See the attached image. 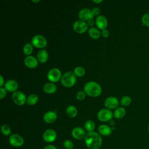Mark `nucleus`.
<instances>
[{"mask_svg": "<svg viewBox=\"0 0 149 149\" xmlns=\"http://www.w3.org/2000/svg\"><path fill=\"white\" fill-rule=\"evenodd\" d=\"M85 144L88 149H99L102 143L101 136L95 132H88L84 138Z\"/></svg>", "mask_w": 149, "mask_h": 149, "instance_id": "1", "label": "nucleus"}, {"mask_svg": "<svg viewBox=\"0 0 149 149\" xmlns=\"http://www.w3.org/2000/svg\"><path fill=\"white\" fill-rule=\"evenodd\" d=\"M84 91L90 97H98L102 92L101 86L95 81H88L84 86Z\"/></svg>", "mask_w": 149, "mask_h": 149, "instance_id": "2", "label": "nucleus"}, {"mask_svg": "<svg viewBox=\"0 0 149 149\" xmlns=\"http://www.w3.org/2000/svg\"><path fill=\"white\" fill-rule=\"evenodd\" d=\"M61 81L66 87H72L76 83V76L73 72H67L62 76Z\"/></svg>", "mask_w": 149, "mask_h": 149, "instance_id": "3", "label": "nucleus"}, {"mask_svg": "<svg viewBox=\"0 0 149 149\" xmlns=\"http://www.w3.org/2000/svg\"><path fill=\"white\" fill-rule=\"evenodd\" d=\"M12 101L17 105H23L27 101L26 95L20 91H16L12 95Z\"/></svg>", "mask_w": 149, "mask_h": 149, "instance_id": "4", "label": "nucleus"}, {"mask_svg": "<svg viewBox=\"0 0 149 149\" xmlns=\"http://www.w3.org/2000/svg\"><path fill=\"white\" fill-rule=\"evenodd\" d=\"M113 116L112 111L107 108H104L99 111L97 113V118L101 122L110 121Z\"/></svg>", "mask_w": 149, "mask_h": 149, "instance_id": "5", "label": "nucleus"}, {"mask_svg": "<svg viewBox=\"0 0 149 149\" xmlns=\"http://www.w3.org/2000/svg\"><path fill=\"white\" fill-rule=\"evenodd\" d=\"M32 45L38 48H42L47 44V39L42 35H36L31 40Z\"/></svg>", "mask_w": 149, "mask_h": 149, "instance_id": "6", "label": "nucleus"}, {"mask_svg": "<svg viewBox=\"0 0 149 149\" xmlns=\"http://www.w3.org/2000/svg\"><path fill=\"white\" fill-rule=\"evenodd\" d=\"M47 77L48 80L52 82L58 81L62 77V74L61 70L56 68H52L49 70L47 74Z\"/></svg>", "mask_w": 149, "mask_h": 149, "instance_id": "7", "label": "nucleus"}, {"mask_svg": "<svg viewBox=\"0 0 149 149\" xmlns=\"http://www.w3.org/2000/svg\"><path fill=\"white\" fill-rule=\"evenodd\" d=\"M73 29L76 33L79 34H83L87 30L88 25L86 22L78 20L74 22L73 24Z\"/></svg>", "mask_w": 149, "mask_h": 149, "instance_id": "8", "label": "nucleus"}, {"mask_svg": "<svg viewBox=\"0 0 149 149\" xmlns=\"http://www.w3.org/2000/svg\"><path fill=\"white\" fill-rule=\"evenodd\" d=\"M9 141L10 145L15 147H21L24 144L23 138L18 134H12L9 138Z\"/></svg>", "mask_w": 149, "mask_h": 149, "instance_id": "9", "label": "nucleus"}, {"mask_svg": "<svg viewBox=\"0 0 149 149\" xmlns=\"http://www.w3.org/2000/svg\"><path fill=\"white\" fill-rule=\"evenodd\" d=\"M78 16L81 20L88 21L91 19H93V16L91 13V10L88 8L81 9L78 13Z\"/></svg>", "mask_w": 149, "mask_h": 149, "instance_id": "10", "label": "nucleus"}, {"mask_svg": "<svg viewBox=\"0 0 149 149\" xmlns=\"http://www.w3.org/2000/svg\"><path fill=\"white\" fill-rule=\"evenodd\" d=\"M105 107L109 109L117 108L119 105V101L115 97H109L104 101Z\"/></svg>", "mask_w": 149, "mask_h": 149, "instance_id": "11", "label": "nucleus"}, {"mask_svg": "<svg viewBox=\"0 0 149 149\" xmlns=\"http://www.w3.org/2000/svg\"><path fill=\"white\" fill-rule=\"evenodd\" d=\"M42 137L45 142L51 143L56 139V133L52 129H48L44 132Z\"/></svg>", "mask_w": 149, "mask_h": 149, "instance_id": "12", "label": "nucleus"}, {"mask_svg": "<svg viewBox=\"0 0 149 149\" xmlns=\"http://www.w3.org/2000/svg\"><path fill=\"white\" fill-rule=\"evenodd\" d=\"M86 133L84 129L80 127H74L72 131V136L77 140H81L85 138Z\"/></svg>", "mask_w": 149, "mask_h": 149, "instance_id": "13", "label": "nucleus"}, {"mask_svg": "<svg viewBox=\"0 0 149 149\" xmlns=\"http://www.w3.org/2000/svg\"><path fill=\"white\" fill-rule=\"evenodd\" d=\"M38 61L36 58L33 56L30 55L27 56L24 59V64L27 68L33 69L38 66Z\"/></svg>", "mask_w": 149, "mask_h": 149, "instance_id": "14", "label": "nucleus"}, {"mask_svg": "<svg viewBox=\"0 0 149 149\" xmlns=\"http://www.w3.org/2000/svg\"><path fill=\"white\" fill-rule=\"evenodd\" d=\"M5 88L6 91L9 92H15L16 91L17 89L18 88L19 85L17 82L16 80L10 79L8 80L5 83Z\"/></svg>", "mask_w": 149, "mask_h": 149, "instance_id": "15", "label": "nucleus"}, {"mask_svg": "<svg viewBox=\"0 0 149 149\" xmlns=\"http://www.w3.org/2000/svg\"><path fill=\"white\" fill-rule=\"evenodd\" d=\"M95 24L100 29H105L108 25L107 19L104 15H99L95 19Z\"/></svg>", "mask_w": 149, "mask_h": 149, "instance_id": "16", "label": "nucleus"}, {"mask_svg": "<svg viewBox=\"0 0 149 149\" xmlns=\"http://www.w3.org/2000/svg\"><path fill=\"white\" fill-rule=\"evenodd\" d=\"M44 120L47 123H52L57 119V114L54 111L47 112L43 117Z\"/></svg>", "mask_w": 149, "mask_h": 149, "instance_id": "17", "label": "nucleus"}, {"mask_svg": "<svg viewBox=\"0 0 149 149\" xmlns=\"http://www.w3.org/2000/svg\"><path fill=\"white\" fill-rule=\"evenodd\" d=\"M37 60L41 63H45L48 61V54L45 49H40L37 54Z\"/></svg>", "mask_w": 149, "mask_h": 149, "instance_id": "18", "label": "nucleus"}, {"mask_svg": "<svg viewBox=\"0 0 149 149\" xmlns=\"http://www.w3.org/2000/svg\"><path fill=\"white\" fill-rule=\"evenodd\" d=\"M98 131L99 133L104 136H109L112 133V128L106 125H101L98 128Z\"/></svg>", "mask_w": 149, "mask_h": 149, "instance_id": "19", "label": "nucleus"}, {"mask_svg": "<svg viewBox=\"0 0 149 149\" xmlns=\"http://www.w3.org/2000/svg\"><path fill=\"white\" fill-rule=\"evenodd\" d=\"M43 90L47 94H53L56 91V86L52 83H48L44 84L43 87Z\"/></svg>", "mask_w": 149, "mask_h": 149, "instance_id": "20", "label": "nucleus"}, {"mask_svg": "<svg viewBox=\"0 0 149 149\" xmlns=\"http://www.w3.org/2000/svg\"><path fill=\"white\" fill-rule=\"evenodd\" d=\"M66 113L70 118H75L77 115V109L73 105H69L66 108Z\"/></svg>", "mask_w": 149, "mask_h": 149, "instance_id": "21", "label": "nucleus"}, {"mask_svg": "<svg viewBox=\"0 0 149 149\" xmlns=\"http://www.w3.org/2000/svg\"><path fill=\"white\" fill-rule=\"evenodd\" d=\"M126 115V110L124 108L118 107L113 112V116L116 119H121Z\"/></svg>", "mask_w": 149, "mask_h": 149, "instance_id": "22", "label": "nucleus"}, {"mask_svg": "<svg viewBox=\"0 0 149 149\" xmlns=\"http://www.w3.org/2000/svg\"><path fill=\"white\" fill-rule=\"evenodd\" d=\"M89 36L93 39H98L100 38L101 33L100 30L95 27H91L88 30Z\"/></svg>", "mask_w": 149, "mask_h": 149, "instance_id": "23", "label": "nucleus"}, {"mask_svg": "<svg viewBox=\"0 0 149 149\" xmlns=\"http://www.w3.org/2000/svg\"><path fill=\"white\" fill-rule=\"evenodd\" d=\"M38 100V97L37 95L35 94H32L27 98L26 103L29 105H33L37 102Z\"/></svg>", "mask_w": 149, "mask_h": 149, "instance_id": "24", "label": "nucleus"}, {"mask_svg": "<svg viewBox=\"0 0 149 149\" xmlns=\"http://www.w3.org/2000/svg\"><path fill=\"white\" fill-rule=\"evenodd\" d=\"M95 127V123L91 120H87L85 123H84V127L85 129L88 132H93Z\"/></svg>", "mask_w": 149, "mask_h": 149, "instance_id": "25", "label": "nucleus"}, {"mask_svg": "<svg viewBox=\"0 0 149 149\" xmlns=\"http://www.w3.org/2000/svg\"><path fill=\"white\" fill-rule=\"evenodd\" d=\"M33 51V45L31 44L30 43H26L23 48V53L25 55H27L28 56H30Z\"/></svg>", "mask_w": 149, "mask_h": 149, "instance_id": "26", "label": "nucleus"}, {"mask_svg": "<svg viewBox=\"0 0 149 149\" xmlns=\"http://www.w3.org/2000/svg\"><path fill=\"white\" fill-rule=\"evenodd\" d=\"M85 69L81 66H77L74 69L73 73L76 76L82 77L85 74Z\"/></svg>", "mask_w": 149, "mask_h": 149, "instance_id": "27", "label": "nucleus"}, {"mask_svg": "<svg viewBox=\"0 0 149 149\" xmlns=\"http://www.w3.org/2000/svg\"><path fill=\"white\" fill-rule=\"evenodd\" d=\"M131 102H132L131 98L129 96H123V97H122L120 100V104L122 106H125V107L129 105Z\"/></svg>", "mask_w": 149, "mask_h": 149, "instance_id": "28", "label": "nucleus"}, {"mask_svg": "<svg viewBox=\"0 0 149 149\" xmlns=\"http://www.w3.org/2000/svg\"><path fill=\"white\" fill-rule=\"evenodd\" d=\"M1 130L2 133L5 136H9L10 134V128L7 125H3L2 126L1 128Z\"/></svg>", "mask_w": 149, "mask_h": 149, "instance_id": "29", "label": "nucleus"}, {"mask_svg": "<svg viewBox=\"0 0 149 149\" xmlns=\"http://www.w3.org/2000/svg\"><path fill=\"white\" fill-rule=\"evenodd\" d=\"M142 23L146 26L149 27V13H145L141 17Z\"/></svg>", "mask_w": 149, "mask_h": 149, "instance_id": "30", "label": "nucleus"}, {"mask_svg": "<svg viewBox=\"0 0 149 149\" xmlns=\"http://www.w3.org/2000/svg\"><path fill=\"white\" fill-rule=\"evenodd\" d=\"M63 147L66 149H73L74 147V144L73 142L70 140H66L63 142Z\"/></svg>", "mask_w": 149, "mask_h": 149, "instance_id": "31", "label": "nucleus"}, {"mask_svg": "<svg viewBox=\"0 0 149 149\" xmlns=\"http://www.w3.org/2000/svg\"><path fill=\"white\" fill-rule=\"evenodd\" d=\"M76 97L78 100H83L86 97V93L83 91H79L76 93Z\"/></svg>", "mask_w": 149, "mask_h": 149, "instance_id": "32", "label": "nucleus"}, {"mask_svg": "<svg viewBox=\"0 0 149 149\" xmlns=\"http://www.w3.org/2000/svg\"><path fill=\"white\" fill-rule=\"evenodd\" d=\"M91 13L93 15V16H99L100 13V9L98 7H95L92 10H91Z\"/></svg>", "mask_w": 149, "mask_h": 149, "instance_id": "33", "label": "nucleus"}, {"mask_svg": "<svg viewBox=\"0 0 149 149\" xmlns=\"http://www.w3.org/2000/svg\"><path fill=\"white\" fill-rule=\"evenodd\" d=\"M6 95V90L5 88H0V98L3 99Z\"/></svg>", "mask_w": 149, "mask_h": 149, "instance_id": "34", "label": "nucleus"}, {"mask_svg": "<svg viewBox=\"0 0 149 149\" xmlns=\"http://www.w3.org/2000/svg\"><path fill=\"white\" fill-rule=\"evenodd\" d=\"M101 35H102L104 38H107V37H108V36H109V31H108V30H107L106 29L102 30V31H101Z\"/></svg>", "mask_w": 149, "mask_h": 149, "instance_id": "35", "label": "nucleus"}, {"mask_svg": "<svg viewBox=\"0 0 149 149\" xmlns=\"http://www.w3.org/2000/svg\"><path fill=\"white\" fill-rule=\"evenodd\" d=\"M87 24L88 25V26H93L94 24V21L93 20V19H91L89 20H88L87 22Z\"/></svg>", "mask_w": 149, "mask_h": 149, "instance_id": "36", "label": "nucleus"}, {"mask_svg": "<svg viewBox=\"0 0 149 149\" xmlns=\"http://www.w3.org/2000/svg\"><path fill=\"white\" fill-rule=\"evenodd\" d=\"M44 149H57V148L54 146L49 144V145H47V146H45Z\"/></svg>", "mask_w": 149, "mask_h": 149, "instance_id": "37", "label": "nucleus"}, {"mask_svg": "<svg viewBox=\"0 0 149 149\" xmlns=\"http://www.w3.org/2000/svg\"><path fill=\"white\" fill-rule=\"evenodd\" d=\"M0 79H1V83H0V87H2V86L3 85H5V83H4V80H3V77L2 75L0 76Z\"/></svg>", "mask_w": 149, "mask_h": 149, "instance_id": "38", "label": "nucleus"}, {"mask_svg": "<svg viewBox=\"0 0 149 149\" xmlns=\"http://www.w3.org/2000/svg\"><path fill=\"white\" fill-rule=\"evenodd\" d=\"M93 2H95V3H101L103 1L102 0H93L92 1Z\"/></svg>", "mask_w": 149, "mask_h": 149, "instance_id": "39", "label": "nucleus"}, {"mask_svg": "<svg viewBox=\"0 0 149 149\" xmlns=\"http://www.w3.org/2000/svg\"><path fill=\"white\" fill-rule=\"evenodd\" d=\"M109 123H110V124L112 125H113L115 124V122H114V120H111L110 122H109Z\"/></svg>", "mask_w": 149, "mask_h": 149, "instance_id": "40", "label": "nucleus"}, {"mask_svg": "<svg viewBox=\"0 0 149 149\" xmlns=\"http://www.w3.org/2000/svg\"><path fill=\"white\" fill-rule=\"evenodd\" d=\"M40 0H38V1H34V0H32V2H40Z\"/></svg>", "mask_w": 149, "mask_h": 149, "instance_id": "41", "label": "nucleus"}, {"mask_svg": "<svg viewBox=\"0 0 149 149\" xmlns=\"http://www.w3.org/2000/svg\"><path fill=\"white\" fill-rule=\"evenodd\" d=\"M148 132H149V125H148Z\"/></svg>", "mask_w": 149, "mask_h": 149, "instance_id": "42", "label": "nucleus"}, {"mask_svg": "<svg viewBox=\"0 0 149 149\" xmlns=\"http://www.w3.org/2000/svg\"><path fill=\"white\" fill-rule=\"evenodd\" d=\"M144 149H148V148H144Z\"/></svg>", "mask_w": 149, "mask_h": 149, "instance_id": "43", "label": "nucleus"}]
</instances>
